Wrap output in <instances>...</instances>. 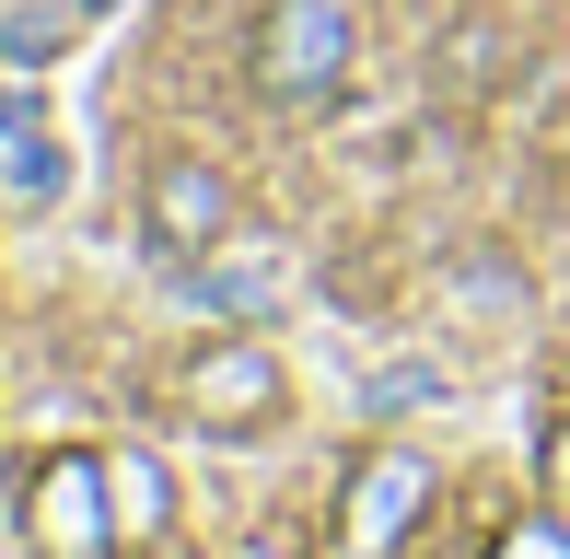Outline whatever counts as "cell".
<instances>
[{
    "label": "cell",
    "mask_w": 570,
    "mask_h": 559,
    "mask_svg": "<svg viewBox=\"0 0 570 559\" xmlns=\"http://www.w3.org/2000/svg\"><path fill=\"white\" fill-rule=\"evenodd\" d=\"M350 59H361V12L350 0H268V12H256V47H245V82H256V106L315 117L326 94L350 82Z\"/></svg>",
    "instance_id": "1"
},
{
    "label": "cell",
    "mask_w": 570,
    "mask_h": 559,
    "mask_svg": "<svg viewBox=\"0 0 570 559\" xmlns=\"http://www.w3.org/2000/svg\"><path fill=\"white\" fill-rule=\"evenodd\" d=\"M420 513H431V467H420L407 443H384V454H361V478L338 490V524H326V548H338V559H396Z\"/></svg>",
    "instance_id": "2"
},
{
    "label": "cell",
    "mask_w": 570,
    "mask_h": 559,
    "mask_svg": "<svg viewBox=\"0 0 570 559\" xmlns=\"http://www.w3.org/2000/svg\"><path fill=\"white\" fill-rule=\"evenodd\" d=\"M175 409L198 431H268L279 420V362L256 339H198L187 362H175Z\"/></svg>",
    "instance_id": "3"
},
{
    "label": "cell",
    "mask_w": 570,
    "mask_h": 559,
    "mask_svg": "<svg viewBox=\"0 0 570 559\" xmlns=\"http://www.w3.org/2000/svg\"><path fill=\"white\" fill-rule=\"evenodd\" d=\"M36 548L47 559H117V490H106V454H47L36 467Z\"/></svg>",
    "instance_id": "4"
},
{
    "label": "cell",
    "mask_w": 570,
    "mask_h": 559,
    "mask_svg": "<svg viewBox=\"0 0 570 559\" xmlns=\"http://www.w3.org/2000/svg\"><path fill=\"white\" fill-rule=\"evenodd\" d=\"M140 222H151V257H210V245H233V175L175 151L140 175Z\"/></svg>",
    "instance_id": "5"
},
{
    "label": "cell",
    "mask_w": 570,
    "mask_h": 559,
    "mask_svg": "<svg viewBox=\"0 0 570 559\" xmlns=\"http://www.w3.org/2000/svg\"><path fill=\"white\" fill-rule=\"evenodd\" d=\"M431 82H454V94H501V82H512V23L465 12L454 36H443V59H431Z\"/></svg>",
    "instance_id": "6"
},
{
    "label": "cell",
    "mask_w": 570,
    "mask_h": 559,
    "mask_svg": "<svg viewBox=\"0 0 570 559\" xmlns=\"http://www.w3.org/2000/svg\"><path fill=\"white\" fill-rule=\"evenodd\" d=\"M106 490H117V537H128V548L175 524V490H164V467H151V454H106Z\"/></svg>",
    "instance_id": "7"
},
{
    "label": "cell",
    "mask_w": 570,
    "mask_h": 559,
    "mask_svg": "<svg viewBox=\"0 0 570 559\" xmlns=\"http://www.w3.org/2000/svg\"><path fill=\"white\" fill-rule=\"evenodd\" d=\"M70 23H94V12H23L12 36H0V59H12V70H47V59L70 47Z\"/></svg>",
    "instance_id": "8"
},
{
    "label": "cell",
    "mask_w": 570,
    "mask_h": 559,
    "mask_svg": "<svg viewBox=\"0 0 570 559\" xmlns=\"http://www.w3.org/2000/svg\"><path fill=\"white\" fill-rule=\"evenodd\" d=\"M489 559H570V524H512Z\"/></svg>",
    "instance_id": "9"
},
{
    "label": "cell",
    "mask_w": 570,
    "mask_h": 559,
    "mask_svg": "<svg viewBox=\"0 0 570 559\" xmlns=\"http://www.w3.org/2000/svg\"><path fill=\"white\" fill-rule=\"evenodd\" d=\"M548 490H559V513H570V420L548 431Z\"/></svg>",
    "instance_id": "10"
},
{
    "label": "cell",
    "mask_w": 570,
    "mask_h": 559,
    "mask_svg": "<svg viewBox=\"0 0 570 559\" xmlns=\"http://www.w3.org/2000/svg\"><path fill=\"white\" fill-rule=\"evenodd\" d=\"M82 12H94V23H106V12H117V0H82Z\"/></svg>",
    "instance_id": "11"
}]
</instances>
